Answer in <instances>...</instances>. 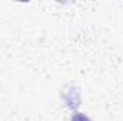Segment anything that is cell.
Returning <instances> with one entry per match:
<instances>
[{
  "label": "cell",
  "instance_id": "1",
  "mask_svg": "<svg viewBox=\"0 0 123 121\" xmlns=\"http://www.w3.org/2000/svg\"><path fill=\"white\" fill-rule=\"evenodd\" d=\"M70 121H90V118H89L87 116L82 114V113H76V114H73V116H72Z\"/></svg>",
  "mask_w": 123,
  "mask_h": 121
}]
</instances>
